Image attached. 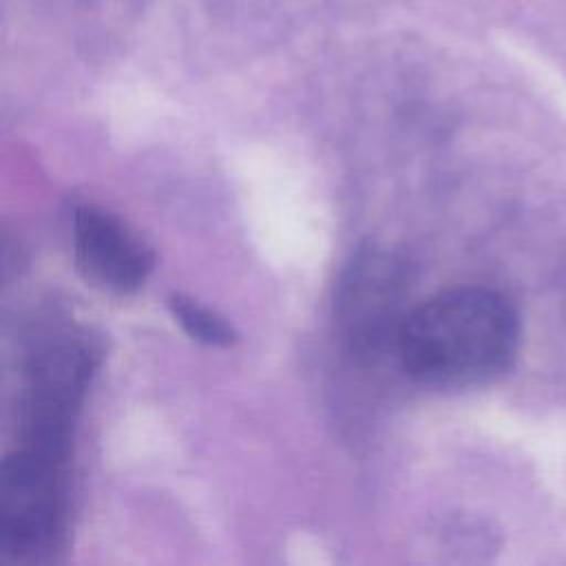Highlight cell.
I'll use <instances>...</instances> for the list:
<instances>
[{
    "label": "cell",
    "instance_id": "5b68a950",
    "mask_svg": "<svg viewBox=\"0 0 566 566\" xmlns=\"http://www.w3.org/2000/svg\"><path fill=\"white\" fill-rule=\"evenodd\" d=\"M71 232L80 274L104 292H137L155 268L153 248L113 210L77 206Z\"/></svg>",
    "mask_w": 566,
    "mask_h": 566
},
{
    "label": "cell",
    "instance_id": "277c9868",
    "mask_svg": "<svg viewBox=\"0 0 566 566\" xmlns=\"http://www.w3.org/2000/svg\"><path fill=\"white\" fill-rule=\"evenodd\" d=\"M69 522L66 458L18 447L0 467V559L35 566L62 548Z\"/></svg>",
    "mask_w": 566,
    "mask_h": 566
},
{
    "label": "cell",
    "instance_id": "6da1fadb",
    "mask_svg": "<svg viewBox=\"0 0 566 566\" xmlns=\"http://www.w3.org/2000/svg\"><path fill=\"white\" fill-rule=\"evenodd\" d=\"M522 323L497 290L464 285L411 307L396 360L429 387H473L502 376L517 358Z\"/></svg>",
    "mask_w": 566,
    "mask_h": 566
},
{
    "label": "cell",
    "instance_id": "3957f363",
    "mask_svg": "<svg viewBox=\"0 0 566 566\" xmlns=\"http://www.w3.org/2000/svg\"><path fill=\"white\" fill-rule=\"evenodd\" d=\"M411 294V265L378 243L358 245L334 285L332 321L340 347L360 365L396 356Z\"/></svg>",
    "mask_w": 566,
    "mask_h": 566
},
{
    "label": "cell",
    "instance_id": "7a4b0ae2",
    "mask_svg": "<svg viewBox=\"0 0 566 566\" xmlns=\"http://www.w3.org/2000/svg\"><path fill=\"white\" fill-rule=\"evenodd\" d=\"M102 347L82 327H53L27 349L20 396V444L69 458L73 429L97 371Z\"/></svg>",
    "mask_w": 566,
    "mask_h": 566
},
{
    "label": "cell",
    "instance_id": "8992f818",
    "mask_svg": "<svg viewBox=\"0 0 566 566\" xmlns=\"http://www.w3.org/2000/svg\"><path fill=\"white\" fill-rule=\"evenodd\" d=\"M168 310L181 329L197 343L210 347H228L239 338L234 325L217 310L199 303L197 298L175 292L168 296Z\"/></svg>",
    "mask_w": 566,
    "mask_h": 566
}]
</instances>
